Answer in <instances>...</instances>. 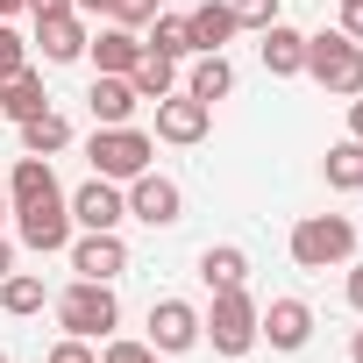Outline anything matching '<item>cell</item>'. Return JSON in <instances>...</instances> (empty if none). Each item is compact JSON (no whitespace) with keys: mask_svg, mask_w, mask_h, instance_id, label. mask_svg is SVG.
<instances>
[{"mask_svg":"<svg viewBox=\"0 0 363 363\" xmlns=\"http://www.w3.org/2000/svg\"><path fill=\"white\" fill-rule=\"evenodd\" d=\"M356 257V221L349 214H306L292 228V264L299 271H335Z\"/></svg>","mask_w":363,"mask_h":363,"instance_id":"cell-1","label":"cell"},{"mask_svg":"<svg viewBox=\"0 0 363 363\" xmlns=\"http://www.w3.org/2000/svg\"><path fill=\"white\" fill-rule=\"evenodd\" d=\"M306 72H313L335 100H356V93H363V43L342 36V29H320V36H306Z\"/></svg>","mask_w":363,"mask_h":363,"instance_id":"cell-2","label":"cell"},{"mask_svg":"<svg viewBox=\"0 0 363 363\" xmlns=\"http://www.w3.org/2000/svg\"><path fill=\"white\" fill-rule=\"evenodd\" d=\"M57 320H65V335L100 342V335H114V328H121V299H114V285L79 278L72 292H57Z\"/></svg>","mask_w":363,"mask_h":363,"instance_id":"cell-3","label":"cell"},{"mask_svg":"<svg viewBox=\"0 0 363 363\" xmlns=\"http://www.w3.org/2000/svg\"><path fill=\"white\" fill-rule=\"evenodd\" d=\"M86 157H93V178H114V186H128V178H143L150 171V157H157V143L143 135V128H93V143H86Z\"/></svg>","mask_w":363,"mask_h":363,"instance_id":"cell-4","label":"cell"},{"mask_svg":"<svg viewBox=\"0 0 363 363\" xmlns=\"http://www.w3.org/2000/svg\"><path fill=\"white\" fill-rule=\"evenodd\" d=\"M200 335L214 342V356H250L257 349V299L242 285L214 292V313H200Z\"/></svg>","mask_w":363,"mask_h":363,"instance_id":"cell-5","label":"cell"},{"mask_svg":"<svg viewBox=\"0 0 363 363\" xmlns=\"http://www.w3.org/2000/svg\"><path fill=\"white\" fill-rule=\"evenodd\" d=\"M15 214V235H22V250H36V257H50V250H72V200L57 193V200H29V207H8Z\"/></svg>","mask_w":363,"mask_h":363,"instance_id":"cell-6","label":"cell"},{"mask_svg":"<svg viewBox=\"0 0 363 363\" xmlns=\"http://www.w3.org/2000/svg\"><path fill=\"white\" fill-rule=\"evenodd\" d=\"M128 214L135 221H150V228H178V214H186V193L171 186L164 171H143V178H128Z\"/></svg>","mask_w":363,"mask_h":363,"instance_id":"cell-7","label":"cell"},{"mask_svg":"<svg viewBox=\"0 0 363 363\" xmlns=\"http://www.w3.org/2000/svg\"><path fill=\"white\" fill-rule=\"evenodd\" d=\"M257 342H271V349H306L313 342V306L306 299H271L264 313H257Z\"/></svg>","mask_w":363,"mask_h":363,"instance_id":"cell-8","label":"cell"},{"mask_svg":"<svg viewBox=\"0 0 363 363\" xmlns=\"http://www.w3.org/2000/svg\"><path fill=\"white\" fill-rule=\"evenodd\" d=\"M72 271H79V278H100V285H114V278L128 271V250H121V235H114V228H86V235L72 242Z\"/></svg>","mask_w":363,"mask_h":363,"instance_id":"cell-9","label":"cell"},{"mask_svg":"<svg viewBox=\"0 0 363 363\" xmlns=\"http://www.w3.org/2000/svg\"><path fill=\"white\" fill-rule=\"evenodd\" d=\"M193 342H200V313L186 299H157L150 306V349L157 356H186Z\"/></svg>","mask_w":363,"mask_h":363,"instance_id":"cell-10","label":"cell"},{"mask_svg":"<svg viewBox=\"0 0 363 363\" xmlns=\"http://www.w3.org/2000/svg\"><path fill=\"white\" fill-rule=\"evenodd\" d=\"M207 121H214V107L193 100V93H164V100H157V135H164V143H200Z\"/></svg>","mask_w":363,"mask_h":363,"instance_id":"cell-11","label":"cell"},{"mask_svg":"<svg viewBox=\"0 0 363 363\" xmlns=\"http://www.w3.org/2000/svg\"><path fill=\"white\" fill-rule=\"evenodd\" d=\"M121 214H128V200H121L114 178H86V186L72 193V221L79 228H121Z\"/></svg>","mask_w":363,"mask_h":363,"instance_id":"cell-12","label":"cell"},{"mask_svg":"<svg viewBox=\"0 0 363 363\" xmlns=\"http://www.w3.org/2000/svg\"><path fill=\"white\" fill-rule=\"evenodd\" d=\"M36 50H43V65L86 57V15H36Z\"/></svg>","mask_w":363,"mask_h":363,"instance_id":"cell-13","label":"cell"},{"mask_svg":"<svg viewBox=\"0 0 363 363\" xmlns=\"http://www.w3.org/2000/svg\"><path fill=\"white\" fill-rule=\"evenodd\" d=\"M86 107H93V121H100V128H121L143 100H135V86H128L121 72H100V79H93V93H86Z\"/></svg>","mask_w":363,"mask_h":363,"instance_id":"cell-14","label":"cell"},{"mask_svg":"<svg viewBox=\"0 0 363 363\" xmlns=\"http://www.w3.org/2000/svg\"><path fill=\"white\" fill-rule=\"evenodd\" d=\"M65 186H57V171H50V157H22L15 171H8V207H29V200H57Z\"/></svg>","mask_w":363,"mask_h":363,"instance_id":"cell-15","label":"cell"},{"mask_svg":"<svg viewBox=\"0 0 363 363\" xmlns=\"http://www.w3.org/2000/svg\"><path fill=\"white\" fill-rule=\"evenodd\" d=\"M86 50H93V65H100V72H121V79H128V72H135V57H143V36L114 22V29L86 36Z\"/></svg>","mask_w":363,"mask_h":363,"instance_id":"cell-16","label":"cell"},{"mask_svg":"<svg viewBox=\"0 0 363 363\" xmlns=\"http://www.w3.org/2000/svg\"><path fill=\"white\" fill-rule=\"evenodd\" d=\"M264 72H271V79L306 72V36H299L292 22H271V29H264Z\"/></svg>","mask_w":363,"mask_h":363,"instance_id":"cell-17","label":"cell"},{"mask_svg":"<svg viewBox=\"0 0 363 363\" xmlns=\"http://www.w3.org/2000/svg\"><path fill=\"white\" fill-rule=\"evenodd\" d=\"M43 107H50V93H43V79H36L29 65L0 79V114H8V121H29V114H43Z\"/></svg>","mask_w":363,"mask_h":363,"instance_id":"cell-18","label":"cell"},{"mask_svg":"<svg viewBox=\"0 0 363 363\" xmlns=\"http://www.w3.org/2000/svg\"><path fill=\"white\" fill-rule=\"evenodd\" d=\"M186 29H193V50H221L235 36V8L228 0H200V8L186 15Z\"/></svg>","mask_w":363,"mask_h":363,"instance_id":"cell-19","label":"cell"},{"mask_svg":"<svg viewBox=\"0 0 363 363\" xmlns=\"http://www.w3.org/2000/svg\"><path fill=\"white\" fill-rule=\"evenodd\" d=\"M186 93H193V100H207V107H214V100H228V93H235V65H228L221 50H200V65H193Z\"/></svg>","mask_w":363,"mask_h":363,"instance_id":"cell-20","label":"cell"},{"mask_svg":"<svg viewBox=\"0 0 363 363\" xmlns=\"http://www.w3.org/2000/svg\"><path fill=\"white\" fill-rule=\"evenodd\" d=\"M128 86H135V100H164V93H178V57L143 50V57H135V72H128Z\"/></svg>","mask_w":363,"mask_h":363,"instance_id":"cell-21","label":"cell"},{"mask_svg":"<svg viewBox=\"0 0 363 363\" xmlns=\"http://www.w3.org/2000/svg\"><path fill=\"white\" fill-rule=\"evenodd\" d=\"M15 128H22V150H29V157H50V150L72 143V121H65L57 107H43V114H29V121H15Z\"/></svg>","mask_w":363,"mask_h":363,"instance_id":"cell-22","label":"cell"},{"mask_svg":"<svg viewBox=\"0 0 363 363\" xmlns=\"http://www.w3.org/2000/svg\"><path fill=\"white\" fill-rule=\"evenodd\" d=\"M200 278H207V292H228V285H242V278H250V257H242L235 242L200 250Z\"/></svg>","mask_w":363,"mask_h":363,"instance_id":"cell-23","label":"cell"},{"mask_svg":"<svg viewBox=\"0 0 363 363\" xmlns=\"http://www.w3.org/2000/svg\"><path fill=\"white\" fill-rule=\"evenodd\" d=\"M328 186H335V193H363V143H356V135H342V143L328 150Z\"/></svg>","mask_w":363,"mask_h":363,"instance_id":"cell-24","label":"cell"},{"mask_svg":"<svg viewBox=\"0 0 363 363\" xmlns=\"http://www.w3.org/2000/svg\"><path fill=\"white\" fill-rule=\"evenodd\" d=\"M143 50H157V57H193L186 15H150V43H143Z\"/></svg>","mask_w":363,"mask_h":363,"instance_id":"cell-25","label":"cell"},{"mask_svg":"<svg viewBox=\"0 0 363 363\" xmlns=\"http://www.w3.org/2000/svg\"><path fill=\"white\" fill-rule=\"evenodd\" d=\"M0 306H8L15 320L43 313V278H29V271H8V278H0Z\"/></svg>","mask_w":363,"mask_h":363,"instance_id":"cell-26","label":"cell"},{"mask_svg":"<svg viewBox=\"0 0 363 363\" xmlns=\"http://www.w3.org/2000/svg\"><path fill=\"white\" fill-rule=\"evenodd\" d=\"M235 8V29H271L278 22V0H228Z\"/></svg>","mask_w":363,"mask_h":363,"instance_id":"cell-27","label":"cell"},{"mask_svg":"<svg viewBox=\"0 0 363 363\" xmlns=\"http://www.w3.org/2000/svg\"><path fill=\"white\" fill-rule=\"evenodd\" d=\"M100 363H164V356H157L150 342H107V349H100Z\"/></svg>","mask_w":363,"mask_h":363,"instance_id":"cell-28","label":"cell"},{"mask_svg":"<svg viewBox=\"0 0 363 363\" xmlns=\"http://www.w3.org/2000/svg\"><path fill=\"white\" fill-rule=\"evenodd\" d=\"M22 65H29V43H22L8 22H0V79H8V72H22Z\"/></svg>","mask_w":363,"mask_h":363,"instance_id":"cell-29","label":"cell"},{"mask_svg":"<svg viewBox=\"0 0 363 363\" xmlns=\"http://www.w3.org/2000/svg\"><path fill=\"white\" fill-rule=\"evenodd\" d=\"M150 15H164V0H114V22H121V29H135V22H150Z\"/></svg>","mask_w":363,"mask_h":363,"instance_id":"cell-30","label":"cell"},{"mask_svg":"<svg viewBox=\"0 0 363 363\" xmlns=\"http://www.w3.org/2000/svg\"><path fill=\"white\" fill-rule=\"evenodd\" d=\"M50 363H93V349H86V342H79V335H65V342H57V349H50Z\"/></svg>","mask_w":363,"mask_h":363,"instance_id":"cell-31","label":"cell"},{"mask_svg":"<svg viewBox=\"0 0 363 363\" xmlns=\"http://www.w3.org/2000/svg\"><path fill=\"white\" fill-rule=\"evenodd\" d=\"M342 36L363 43V0H342Z\"/></svg>","mask_w":363,"mask_h":363,"instance_id":"cell-32","label":"cell"},{"mask_svg":"<svg viewBox=\"0 0 363 363\" xmlns=\"http://www.w3.org/2000/svg\"><path fill=\"white\" fill-rule=\"evenodd\" d=\"M29 15H79L72 0H29Z\"/></svg>","mask_w":363,"mask_h":363,"instance_id":"cell-33","label":"cell"},{"mask_svg":"<svg viewBox=\"0 0 363 363\" xmlns=\"http://www.w3.org/2000/svg\"><path fill=\"white\" fill-rule=\"evenodd\" d=\"M72 8H79V15H93V22H100V15L114 22V0H72Z\"/></svg>","mask_w":363,"mask_h":363,"instance_id":"cell-34","label":"cell"},{"mask_svg":"<svg viewBox=\"0 0 363 363\" xmlns=\"http://www.w3.org/2000/svg\"><path fill=\"white\" fill-rule=\"evenodd\" d=\"M349 135H356V143H363V93H356V100H349Z\"/></svg>","mask_w":363,"mask_h":363,"instance_id":"cell-35","label":"cell"},{"mask_svg":"<svg viewBox=\"0 0 363 363\" xmlns=\"http://www.w3.org/2000/svg\"><path fill=\"white\" fill-rule=\"evenodd\" d=\"M349 306H356V313H363V264H356V271H349Z\"/></svg>","mask_w":363,"mask_h":363,"instance_id":"cell-36","label":"cell"},{"mask_svg":"<svg viewBox=\"0 0 363 363\" xmlns=\"http://www.w3.org/2000/svg\"><path fill=\"white\" fill-rule=\"evenodd\" d=\"M15 271V250H8V235H0V278H8Z\"/></svg>","mask_w":363,"mask_h":363,"instance_id":"cell-37","label":"cell"},{"mask_svg":"<svg viewBox=\"0 0 363 363\" xmlns=\"http://www.w3.org/2000/svg\"><path fill=\"white\" fill-rule=\"evenodd\" d=\"M349 363H363V328H356V342H349Z\"/></svg>","mask_w":363,"mask_h":363,"instance_id":"cell-38","label":"cell"},{"mask_svg":"<svg viewBox=\"0 0 363 363\" xmlns=\"http://www.w3.org/2000/svg\"><path fill=\"white\" fill-rule=\"evenodd\" d=\"M15 8H29V0H0V22H8V15H15Z\"/></svg>","mask_w":363,"mask_h":363,"instance_id":"cell-39","label":"cell"},{"mask_svg":"<svg viewBox=\"0 0 363 363\" xmlns=\"http://www.w3.org/2000/svg\"><path fill=\"white\" fill-rule=\"evenodd\" d=\"M0 221H8V178H0Z\"/></svg>","mask_w":363,"mask_h":363,"instance_id":"cell-40","label":"cell"},{"mask_svg":"<svg viewBox=\"0 0 363 363\" xmlns=\"http://www.w3.org/2000/svg\"><path fill=\"white\" fill-rule=\"evenodd\" d=\"M0 363H8V356H0Z\"/></svg>","mask_w":363,"mask_h":363,"instance_id":"cell-41","label":"cell"}]
</instances>
